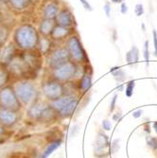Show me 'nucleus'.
I'll return each instance as SVG.
<instances>
[{
  "label": "nucleus",
  "mask_w": 157,
  "mask_h": 158,
  "mask_svg": "<svg viewBox=\"0 0 157 158\" xmlns=\"http://www.w3.org/2000/svg\"><path fill=\"white\" fill-rule=\"evenodd\" d=\"M126 62L131 65L136 64L139 61V50L135 46H133L132 48L126 53Z\"/></svg>",
  "instance_id": "f3484780"
},
{
  "label": "nucleus",
  "mask_w": 157,
  "mask_h": 158,
  "mask_svg": "<svg viewBox=\"0 0 157 158\" xmlns=\"http://www.w3.org/2000/svg\"><path fill=\"white\" fill-rule=\"evenodd\" d=\"M152 39H153V47H154V56L157 57V32L155 30L152 31Z\"/></svg>",
  "instance_id": "c85d7f7f"
},
{
  "label": "nucleus",
  "mask_w": 157,
  "mask_h": 158,
  "mask_svg": "<svg viewBox=\"0 0 157 158\" xmlns=\"http://www.w3.org/2000/svg\"><path fill=\"white\" fill-rule=\"evenodd\" d=\"M18 120V114L16 111H12L6 108H0V123L3 126L10 127L15 124Z\"/></svg>",
  "instance_id": "9d476101"
},
{
  "label": "nucleus",
  "mask_w": 157,
  "mask_h": 158,
  "mask_svg": "<svg viewBox=\"0 0 157 158\" xmlns=\"http://www.w3.org/2000/svg\"><path fill=\"white\" fill-rule=\"evenodd\" d=\"M79 1L82 4V6L84 7L85 10H93L91 5L89 4V2L87 1V0H79Z\"/></svg>",
  "instance_id": "2f4dec72"
},
{
  "label": "nucleus",
  "mask_w": 157,
  "mask_h": 158,
  "mask_svg": "<svg viewBox=\"0 0 157 158\" xmlns=\"http://www.w3.org/2000/svg\"><path fill=\"white\" fill-rule=\"evenodd\" d=\"M52 109L45 103H35L27 110V114L33 119H46L53 114Z\"/></svg>",
  "instance_id": "6e6552de"
},
{
  "label": "nucleus",
  "mask_w": 157,
  "mask_h": 158,
  "mask_svg": "<svg viewBox=\"0 0 157 158\" xmlns=\"http://www.w3.org/2000/svg\"><path fill=\"white\" fill-rule=\"evenodd\" d=\"M69 33H70L69 27L58 25V26H55L50 36L52 39L59 41V40H62V39H64L65 37H67L69 35Z\"/></svg>",
  "instance_id": "4468645a"
},
{
  "label": "nucleus",
  "mask_w": 157,
  "mask_h": 158,
  "mask_svg": "<svg viewBox=\"0 0 157 158\" xmlns=\"http://www.w3.org/2000/svg\"><path fill=\"white\" fill-rule=\"evenodd\" d=\"M152 126H153V129H154L155 132H156V134H157V121H154V122L152 123Z\"/></svg>",
  "instance_id": "79ce46f5"
},
{
  "label": "nucleus",
  "mask_w": 157,
  "mask_h": 158,
  "mask_svg": "<svg viewBox=\"0 0 157 158\" xmlns=\"http://www.w3.org/2000/svg\"><path fill=\"white\" fill-rule=\"evenodd\" d=\"M8 37H9V30L4 26H0V47L5 44Z\"/></svg>",
  "instance_id": "5701e85b"
},
{
  "label": "nucleus",
  "mask_w": 157,
  "mask_h": 158,
  "mask_svg": "<svg viewBox=\"0 0 157 158\" xmlns=\"http://www.w3.org/2000/svg\"><path fill=\"white\" fill-rule=\"evenodd\" d=\"M103 10L105 11V14L107 17H110V14H111V5L109 3H105V5L103 6Z\"/></svg>",
  "instance_id": "72a5a7b5"
},
{
  "label": "nucleus",
  "mask_w": 157,
  "mask_h": 158,
  "mask_svg": "<svg viewBox=\"0 0 157 158\" xmlns=\"http://www.w3.org/2000/svg\"><path fill=\"white\" fill-rule=\"evenodd\" d=\"M113 3H122L124 0H111Z\"/></svg>",
  "instance_id": "37998d69"
},
{
  "label": "nucleus",
  "mask_w": 157,
  "mask_h": 158,
  "mask_svg": "<svg viewBox=\"0 0 157 158\" xmlns=\"http://www.w3.org/2000/svg\"><path fill=\"white\" fill-rule=\"evenodd\" d=\"M111 122L109 120H103L102 121V128H103V130L105 131H110L111 130Z\"/></svg>",
  "instance_id": "473e14b6"
},
{
  "label": "nucleus",
  "mask_w": 157,
  "mask_h": 158,
  "mask_svg": "<svg viewBox=\"0 0 157 158\" xmlns=\"http://www.w3.org/2000/svg\"><path fill=\"white\" fill-rule=\"evenodd\" d=\"M79 104V98L73 95H67L53 100L52 108L64 118H68L72 114Z\"/></svg>",
  "instance_id": "f03ea898"
},
{
  "label": "nucleus",
  "mask_w": 157,
  "mask_h": 158,
  "mask_svg": "<svg viewBox=\"0 0 157 158\" xmlns=\"http://www.w3.org/2000/svg\"><path fill=\"white\" fill-rule=\"evenodd\" d=\"M117 89H118V91H123V89H124V85H123L122 83H119V86H118Z\"/></svg>",
  "instance_id": "a19ab883"
},
{
  "label": "nucleus",
  "mask_w": 157,
  "mask_h": 158,
  "mask_svg": "<svg viewBox=\"0 0 157 158\" xmlns=\"http://www.w3.org/2000/svg\"><path fill=\"white\" fill-rule=\"evenodd\" d=\"M117 98H118V95H114V97H113V98L111 100V104H110V109H109L110 113H112L114 110H115V108H116Z\"/></svg>",
  "instance_id": "c756f323"
},
{
  "label": "nucleus",
  "mask_w": 157,
  "mask_h": 158,
  "mask_svg": "<svg viewBox=\"0 0 157 158\" xmlns=\"http://www.w3.org/2000/svg\"><path fill=\"white\" fill-rule=\"evenodd\" d=\"M39 43H40V49H41L42 53L47 54L50 49V45H51L50 41L48 38L44 37L39 41Z\"/></svg>",
  "instance_id": "4be33fe9"
},
{
  "label": "nucleus",
  "mask_w": 157,
  "mask_h": 158,
  "mask_svg": "<svg viewBox=\"0 0 157 158\" xmlns=\"http://www.w3.org/2000/svg\"><path fill=\"white\" fill-rule=\"evenodd\" d=\"M144 128H145V132H146V133H148V134L151 133V128H150V125H149V124H146V125L144 126Z\"/></svg>",
  "instance_id": "58836bf2"
},
{
  "label": "nucleus",
  "mask_w": 157,
  "mask_h": 158,
  "mask_svg": "<svg viewBox=\"0 0 157 158\" xmlns=\"http://www.w3.org/2000/svg\"><path fill=\"white\" fill-rule=\"evenodd\" d=\"M92 86V77L90 74H83L80 81V89L83 92L89 90Z\"/></svg>",
  "instance_id": "aec40b11"
},
{
  "label": "nucleus",
  "mask_w": 157,
  "mask_h": 158,
  "mask_svg": "<svg viewBox=\"0 0 157 158\" xmlns=\"http://www.w3.org/2000/svg\"><path fill=\"white\" fill-rule=\"evenodd\" d=\"M10 6L16 10H24L30 6L31 0H9Z\"/></svg>",
  "instance_id": "6ab92c4d"
},
{
  "label": "nucleus",
  "mask_w": 157,
  "mask_h": 158,
  "mask_svg": "<svg viewBox=\"0 0 157 158\" xmlns=\"http://www.w3.org/2000/svg\"><path fill=\"white\" fill-rule=\"evenodd\" d=\"M43 92L45 96L50 100H56L60 98L64 94V86L56 81H48L43 86Z\"/></svg>",
  "instance_id": "1a4fd4ad"
},
{
  "label": "nucleus",
  "mask_w": 157,
  "mask_h": 158,
  "mask_svg": "<svg viewBox=\"0 0 157 158\" xmlns=\"http://www.w3.org/2000/svg\"><path fill=\"white\" fill-rule=\"evenodd\" d=\"M142 113H143V111H142L141 109L136 110L135 112L133 113V117H134V118H140V117L142 116Z\"/></svg>",
  "instance_id": "e433bc0d"
},
{
  "label": "nucleus",
  "mask_w": 157,
  "mask_h": 158,
  "mask_svg": "<svg viewBox=\"0 0 157 158\" xmlns=\"http://www.w3.org/2000/svg\"><path fill=\"white\" fill-rule=\"evenodd\" d=\"M0 105L12 111H18L21 108V103L16 92L10 86L0 89Z\"/></svg>",
  "instance_id": "20e7f679"
},
{
  "label": "nucleus",
  "mask_w": 157,
  "mask_h": 158,
  "mask_svg": "<svg viewBox=\"0 0 157 158\" xmlns=\"http://www.w3.org/2000/svg\"><path fill=\"white\" fill-rule=\"evenodd\" d=\"M0 142H2V137H1V135H0Z\"/></svg>",
  "instance_id": "de8ad7c7"
},
{
  "label": "nucleus",
  "mask_w": 157,
  "mask_h": 158,
  "mask_svg": "<svg viewBox=\"0 0 157 158\" xmlns=\"http://www.w3.org/2000/svg\"><path fill=\"white\" fill-rule=\"evenodd\" d=\"M77 65L72 63L68 62L65 64L62 65L61 67L54 69L53 76L57 81H67L71 79H73L77 75Z\"/></svg>",
  "instance_id": "0eeeda50"
},
{
  "label": "nucleus",
  "mask_w": 157,
  "mask_h": 158,
  "mask_svg": "<svg viewBox=\"0 0 157 158\" xmlns=\"http://www.w3.org/2000/svg\"><path fill=\"white\" fill-rule=\"evenodd\" d=\"M5 133V129H4V127H3V125L0 123V135H2V134H4Z\"/></svg>",
  "instance_id": "ea45409f"
},
{
  "label": "nucleus",
  "mask_w": 157,
  "mask_h": 158,
  "mask_svg": "<svg viewBox=\"0 0 157 158\" xmlns=\"http://www.w3.org/2000/svg\"><path fill=\"white\" fill-rule=\"evenodd\" d=\"M134 13L136 16H141L144 14V7L142 4H136L134 8Z\"/></svg>",
  "instance_id": "cd10ccee"
},
{
  "label": "nucleus",
  "mask_w": 157,
  "mask_h": 158,
  "mask_svg": "<svg viewBox=\"0 0 157 158\" xmlns=\"http://www.w3.org/2000/svg\"><path fill=\"white\" fill-rule=\"evenodd\" d=\"M144 59L146 62V65L147 67H149V64H150V51H149V41H145V44H144Z\"/></svg>",
  "instance_id": "a878e982"
},
{
  "label": "nucleus",
  "mask_w": 157,
  "mask_h": 158,
  "mask_svg": "<svg viewBox=\"0 0 157 158\" xmlns=\"http://www.w3.org/2000/svg\"><path fill=\"white\" fill-rule=\"evenodd\" d=\"M110 73L113 75L114 79H115L118 83L123 82L126 80V73L121 69V67L119 66H115L112 67L110 69Z\"/></svg>",
  "instance_id": "a211bd4d"
},
{
  "label": "nucleus",
  "mask_w": 157,
  "mask_h": 158,
  "mask_svg": "<svg viewBox=\"0 0 157 158\" xmlns=\"http://www.w3.org/2000/svg\"><path fill=\"white\" fill-rule=\"evenodd\" d=\"M61 145H62V140L61 139H58V140L50 143V144L48 145V147L45 150V152H43L42 158H48L55 150L58 149Z\"/></svg>",
  "instance_id": "412c9836"
},
{
  "label": "nucleus",
  "mask_w": 157,
  "mask_h": 158,
  "mask_svg": "<svg viewBox=\"0 0 157 158\" xmlns=\"http://www.w3.org/2000/svg\"><path fill=\"white\" fill-rule=\"evenodd\" d=\"M120 11L122 14H126L127 11H128V6L126 5V3L122 2L121 3V8H120Z\"/></svg>",
  "instance_id": "4c0bfd02"
},
{
  "label": "nucleus",
  "mask_w": 157,
  "mask_h": 158,
  "mask_svg": "<svg viewBox=\"0 0 157 158\" xmlns=\"http://www.w3.org/2000/svg\"><path fill=\"white\" fill-rule=\"evenodd\" d=\"M0 55H1V52H0Z\"/></svg>",
  "instance_id": "09e8293b"
},
{
  "label": "nucleus",
  "mask_w": 157,
  "mask_h": 158,
  "mask_svg": "<svg viewBox=\"0 0 157 158\" xmlns=\"http://www.w3.org/2000/svg\"><path fill=\"white\" fill-rule=\"evenodd\" d=\"M70 54L66 47L64 48H59L55 49L49 56L48 58V66L51 69H57L61 67L62 65L65 64L66 63L69 62L70 60Z\"/></svg>",
  "instance_id": "423d86ee"
},
{
  "label": "nucleus",
  "mask_w": 157,
  "mask_h": 158,
  "mask_svg": "<svg viewBox=\"0 0 157 158\" xmlns=\"http://www.w3.org/2000/svg\"><path fill=\"white\" fill-rule=\"evenodd\" d=\"M15 92L19 100L25 104L32 102L34 98H36V94H37L35 86L30 81L19 82L16 85Z\"/></svg>",
  "instance_id": "39448f33"
},
{
  "label": "nucleus",
  "mask_w": 157,
  "mask_h": 158,
  "mask_svg": "<svg viewBox=\"0 0 157 158\" xmlns=\"http://www.w3.org/2000/svg\"><path fill=\"white\" fill-rule=\"evenodd\" d=\"M15 56L16 55H15V48H14V46L12 44H10L6 46L3 51L1 52V55H0V62L4 65H9L12 62V60L14 59Z\"/></svg>",
  "instance_id": "ddd939ff"
},
{
  "label": "nucleus",
  "mask_w": 157,
  "mask_h": 158,
  "mask_svg": "<svg viewBox=\"0 0 157 158\" xmlns=\"http://www.w3.org/2000/svg\"><path fill=\"white\" fill-rule=\"evenodd\" d=\"M3 21V15H2V13L0 12V23H1Z\"/></svg>",
  "instance_id": "c03bdc74"
},
{
  "label": "nucleus",
  "mask_w": 157,
  "mask_h": 158,
  "mask_svg": "<svg viewBox=\"0 0 157 158\" xmlns=\"http://www.w3.org/2000/svg\"><path fill=\"white\" fill-rule=\"evenodd\" d=\"M55 20L58 25L63 26V27H72L74 24L73 13L71 12V10L68 9H63L62 10H60L59 13L57 14Z\"/></svg>",
  "instance_id": "9b49d317"
},
{
  "label": "nucleus",
  "mask_w": 157,
  "mask_h": 158,
  "mask_svg": "<svg viewBox=\"0 0 157 158\" xmlns=\"http://www.w3.org/2000/svg\"><path fill=\"white\" fill-rule=\"evenodd\" d=\"M122 118V114L121 113H116L113 114V120L114 121H119Z\"/></svg>",
  "instance_id": "c9c22d12"
},
{
  "label": "nucleus",
  "mask_w": 157,
  "mask_h": 158,
  "mask_svg": "<svg viewBox=\"0 0 157 158\" xmlns=\"http://www.w3.org/2000/svg\"><path fill=\"white\" fill-rule=\"evenodd\" d=\"M118 141L119 140L117 139V140H115V141L113 142V144L111 146V152H112V153H115V152H117L118 151V149H119V145L118 144Z\"/></svg>",
  "instance_id": "7c9ffc66"
},
{
  "label": "nucleus",
  "mask_w": 157,
  "mask_h": 158,
  "mask_svg": "<svg viewBox=\"0 0 157 158\" xmlns=\"http://www.w3.org/2000/svg\"><path fill=\"white\" fill-rule=\"evenodd\" d=\"M55 27V23L53 19H43L39 25V31L44 36H48L51 34L53 28Z\"/></svg>",
  "instance_id": "2eb2a0df"
},
{
  "label": "nucleus",
  "mask_w": 157,
  "mask_h": 158,
  "mask_svg": "<svg viewBox=\"0 0 157 158\" xmlns=\"http://www.w3.org/2000/svg\"><path fill=\"white\" fill-rule=\"evenodd\" d=\"M59 4L55 1L48 2L42 10V16L45 19H55L59 13Z\"/></svg>",
  "instance_id": "f8f14e48"
},
{
  "label": "nucleus",
  "mask_w": 157,
  "mask_h": 158,
  "mask_svg": "<svg viewBox=\"0 0 157 158\" xmlns=\"http://www.w3.org/2000/svg\"><path fill=\"white\" fill-rule=\"evenodd\" d=\"M14 41L20 48L31 50L37 47L40 39L36 28L30 24H25L17 27L14 33Z\"/></svg>",
  "instance_id": "f257e3e1"
},
{
  "label": "nucleus",
  "mask_w": 157,
  "mask_h": 158,
  "mask_svg": "<svg viewBox=\"0 0 157 158\" xmlns=\"http://www.w3.org/2000/svg\"><path fill=\"white\" fill-rule=\"evenodd\" d=\"M9 73L5 69H0V88L4 87V85L8 82L9 80Z\"/></svg>",
  "instance_id": "b1692460"
},
{
  "label": "nucleus",
  "mask_w": 157,
  "mask_h": 158,
  "mask_svg": "<svg viewBox=\"0 0 157 158\" xmlns=\"http://www.w3.org/2000/svg\"><path fill=\"white\" fill-rule=\"evenodd\" d=\"M0 1H2V2H9V0H0Z\"/></svg>",
  "instance_id": "49530a36"
},
{
  "label": "nucleus",
  "mask_w": 157,
  "mask_h": 158,
  "mask_svg": "<svg viewBox=\"0 0 157 158\" xmlns=\"http://www.w3.org/2000/svg\"><path fill=\"white\" fill-rule=\"evenodd\" d=\"M9 158H28V157H27L22 152H15V153H12Z\"/></svg>",
  "instance_id": "f704fd0d"
},
{
  "label": "nucleus",
  "mask_w": 157,
  "mask_h": 158,
  "mask_svg": "<svg viewBox=\"0 0 157 158\" xmlns=\"http://www.w3.org/2000/svg\"><path fill=\"white\" fill-rule=\"evenodd\" d=\"M96 144H97V152H102L104 149L109 148L110 142H109L108 136L101 132H98L97 140H96Z\"/></svg>",
  "instance_id": "dca6fc26"
},
{
  "label": "nucleus",
  "mask_w": 157,
  "mask_h": 158,
  "mask_svg": "<svg viewBox=\"0 0 157 158\" xmlns=\"http://www.w3.org/2000/svg\"><path fill=\"white\" fill-rule=\"evenodd\" d=\"M147 144L151 150L157 151V138H155V137H147Z\"/></svg>",
  "instance_id": "bb28decb"
},
{
  "label": "nucleus",
  "mask_w": 157,
  "mask_h": 158,
  "mask_svg": "<svg viewBox=\"0 0 157 158\" xmlns=\"http://www.w3.org/2000/svg\"><path fill=\"white\" fill-rule=\"evenodd\" d=\"M142 28H143V31H146V28H145V25L144 24H142Z\"/></svg>",
  "instance_id": "a18cd8bd"
},
{
  "label": "nucleus",
  "mask_w": 157,
  "mask_h": 158,
  "mask_svg": "<svg viewBox=\"0 0 157 158\" xmlns=\"http://www.w3.org/2000/svg\"><path fill=\"white\" fill-rule=\"evenodd\" d=\"M134 85H135V81L134 80L130 81L126 84V90H125V94L128 98H131L134 94Z\"/></svg>",
  "instance_id": "393cba45"
},
{
  "label": "nucleus",
  "mask_w": 157,
  "mask_h": 158,
  "mask_svg": "<svg viewBox=\"0 0 157 158\" xmlns=\"http://www.w3.org/2000/svg\"><path fill=\"white\" fill-rule=\"evenodd\" d=\"M66 48L69 51L70 58L75 63L89 62L86 52H85L78 35H72L68 38L66 41Z\"/></svg>",
  "instance_id": "7ed1b4c3"
}]
</instances>
